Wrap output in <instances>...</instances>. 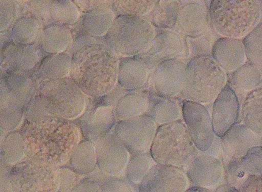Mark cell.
<instances>
[{"label": "cell", "instance_id": "6da1fadb", "mask_svg": "<svg viewBox=\"0 0 262 192\" xmlns=\"http://www.w3.org/2000/svg\"><path fill=\"white\" fill-rule=\"evenodd\" d=\"M73 39L69 77L89 97L97 98L110 92L117 84L119 59L104 36L77 34Z\"/></svg>", "mask_w": 262, "mask_h": 192}, {"label": "cell", "instance_id": "7a4b0ae2", "mask_svg": "<svg viewBox=\"0 0 262 192\" xmlns=\"http://www.w3.org/2000/svg\"><path fill=\"white\" fill-rule=\"evenodd\" d=\"M261 2L258 0H212L210 24L223 37L241 38L261 21Z\"/></svg>", "mask_w": 262, "mask_h": 192}, {"label": "cell", "instance_id": "3957f363", "mask_svg": "<svg viewBox=\"0 0 262 192\" xmlns=\"http://www.w3.org/2000/svg\"><path fill=\"white\" fill-rule=\"evenodd\" d=\"M156 35V29L147 20L132 15L116 17L104 36L110 49L118 57H129L147 52Z\"/></svg>", "mask_w": 262, "mask_h": 192}, {"label": "cell", "instance_id": "277c9868", "mask_svg": "<svg viewBox=\"0 0 262 192\" xmlns=\"http://www.w3.org/2000/svg\"><path fill=\"white\" fill-rule=\"evenodd\" d=\"M150 153L157 163L176 166L185 171L198 155L182 120L158 127Z\"/></svg>", "mask_w": 262, "mask_h": 192}, {"label": "cell", "instance_id": "5b68a950", "mask_svg": "<svg viewBox=\"0 0 262 192\" xmlns=\"http://www.w3.org/2000/svg\"><path fill=\"white\" fill-rule=\"evenodd\" d=\"M226 75L208 55L192 57L185 67L181 98L209 103L216 98L226 84Z\"/></svg>", "mask_w": 262, "mask_h": 192}, {"label": "cell", "instance_id": "8992f818", "mask_svg": "<svg viewBox=\"0 0 262 192\" xmlns=\"http://www.w3.org/2000/svg\"><path fill=\"white\" fill-rule=\"evenodd\" d=\"M38 98L48 114L69 120L77 118L86 103L84 94L70 77L42 82Z\"/></svg>", "mask_w": 262, "mask_h": 192}, {"label": "cell", "instance_id": "52a82bcc", "mask_svg": "<svg viewBox=\"0 0 262 192\" xmlns=\"http://www.w3.org/2000/svg\"><path fill=\"white\" fill-rule=\"evenodd\" d=\"M226 183L238 191L262 192L261 146L250 148L246 155L224 166Z\"/></svg>", "mask_w": 262, "mask_h": 192}, {"label": "cell", "instance_id": "ba28073f", "mask_svg": "<svg viewBox=\"0 0 262 192\" xmlns=\"http://www.w3.org/2000/svg\"><path fill=\"white\" fill-rule=\"evenodd\" d=\"M158 127L150 117L142 115L118 121L113 132L132 155L150 152Z\"/></svg>", "mask_w": 262, "mask_h": 192}, {"label": "cell", "instance_id": "9c48e42d", "mask_svg": "<svg viewBox=\"0 0 262 192\" xmlns=\"http://www.w3.org/2000/svg\"><path fill=\"white\" fill-rule=\"evenodd\" d=\"M93 143L98 169L106 176L122 177L125 176L130 154L119 138L110 131L93 141Z\"/></svg>", "mask_w": 262, "mask_h": 192}, {"label": "cell", "instance_id": "30bf717a", "mask_svg": "<svg viewBox=\"0 0 262 192\" xmlns=\"http://www.w3.org/2000/svg\"><path fill=\"white\" fill-rule=\"evenodd\" d=\"M188 46L185 36L173 29H156V35L148 50L137 55L153 70L162 61L180 60L187 55Z\"/></svg>", "mask_w": 262, "mask_h": 192}, {"label": "cell", "instance_id": "8fae6325", "mask_svg": "<svg viewBox=\"0 0 262 192\" xmlns=\"http://www.w3.org/2000/svg\"><path fill=\"white\" fill-rule=\"evenodd\" d=\"M185 67L177 59L161 61L154 68L144 90L164 97L179 96L184 82Z\"/></svg>", "mask_w": 262, "mask_h": 192}, {"label": "cell", "instance_id": "7c38bea8", "mask_svg": "<svg viewBox=\"0 0 262 192\" xmlns=\"http://www.w3.org/2000/svg\"><path fill=\"white\" fill-rule=\"evenodd\" d=\"M182 117L194 145L204 152L211 146L214 133L211 118L201 103L184 100L182 104Z\"/></svg>", "mask_w": 262, "mask_h": 192}, {"label": "cell", "instance_id": "4fadbf2b", "mask_svg": "<svg viewBox=\"0 0 262 192\" xmlns=\"http://www.w3.org/2000/svg\"><path fill=\"white\" fill-rule=\"evenodd\" d=\"M113 108V106L86 103L83 112L73 119L79 127L82 137L93 142L109 133L118 121Z\"/></svg>", "mask_w": 262, "mask_h": 192}, {"label": "cell", "instance_id": "5bb4252c", "mask_svg": "<svg viewBox=\"0 0 262 192\" xmlns=\"http://www.w3.org/2000/svg\"><path fill=\"white\" fill-rule=\"evenodd\" d=\"M190 186L184 170L174 166L156 163L139 184L141 191H184Z\"/></svg>", "mask_w": 262, "mask_h": 192}, {"label": "cell", "instance_id": "9a60e30c", "mask_svg": "<svg viewBox=\"0 0 262 192\" xmlns=\"http://www.w3.org/2000/svg\"><path fill=\"white\" fill-rule=\"evenodd\" d=\"M44 53L38 44L9 41L4 49L2 67L6 73L32 74L44 58Z\"/></svg>", "mask_w": 262, "mask_h": 192}, {"label": "cell", "instance_id": "2e32d148", "mask_svg": "<svg viewBox=\"0 0 262 192\" xmlns=\"http://www.w3.org/2000/svg\"><path fill=\"white\" fill-rule=\"evenodd\" d=\"M185 172L190 184L209 190L225 182L222 161L208 155H198L188 164Z\"/></svg>", "mask_w": 262, "mask_h": 192}, {"label": "cell", "instance_id": "e0dca14e", "mask_svg": "<svg viewBox=\"0 0 262 192\" xmlns=\"http://www.w3.org/2000/svg\"><path fill=\"white\" fill-rule=\"evenodd\" d=\"M240 104L237 94L225 84L214 100L211 121L214 133L221 137L237 122Z\"/></svg>", "mask_w": 262, "mask_h": 192}, {"label": "cell", "instance_id": "ac0fdd59", "mask_svg": "<svg viewBox=\"0 0 262 192\" xmlns=\"http://www.w3.org/2000/svg\"><path fill=\"white\" fill-rule=\"evenodd\" d=\"M223 165L246 154L253 147L261 146V136L244 124L236 123L221 137Z\"/></svg>", "mask_w": 262, "mask_h": 192}, {"label": "cell", "instance_id": "d6986e66", "mask_svg": "<svg viewBox=\"0 0 262 192\" xmlns=\"http://www.w3.org/2000/svg\"><path fill=\"white\" fill-rule=\"evenodd\" d=\"M152 69L138 56L119 59L117 83L127 90H145Z\"/></svg>", "mask_w": 262, "mask_h": 192}, {"label": "cell", "instance_id": "ffe728a7", "mask_svg": "<svg viewBox=\"0 0 262 192\" xmlns=\"http://www.w3.org/2000/svg\"><path fill=\"white\" fill-rule=\"evenodd\" d=\"M211 57L225 72L231 73L246 61L243 42L238 38L222 37L212 45Z\"/></svg>", "mask_w": 262, "mask_h": 192}, {"label": "cell", "instance_id": "44dd1931", "mask_svg": "<svg viewBox=\"0 0 262 192\" xmlns=\"http://www.w3.org/2000/svg\"><path fill=\"white\" fill-rule=\"evenodd\" d=\"M208 27L205 5L200 2H192L180 7L172 29L184 36L193 38L202 34Z\"/></svg>", "mask_w": 262, "mask_h": 192}, {"label": "cell", "instance_id": "7402d4cb", "mask_svg": "<svg viewBox=\"0 0 262 192\" xmlns=\"http://www.w3.org/2000/svg\"><path fill=\"white\" fill-rule=\"evenodd\" d=\"M148 92V107L143 115L150 117L158 126L182 120V104L176 97H164Z\"/></svg>", "mask_w": 262, "mask_h": 192}, {"label": "cell", "instance_id": "603a6c76", "mask_svg": "<svg viewBox=\"0 0 262 192\" xmlns=\"http://www.w3.org/2000/svg\"><path fill=\"white\" fill-rule=\"evenodd\" d=\"M116 17L112 7L95 9L82 13L77 22L78 34L104 36Z\"/></svg>", "mask_w": 262, "mask_h": 192}, {"label": "cell", "instance_id": "cb8c5ba5", "mask_svg": "<svg viewBox=\"0 0 262 192\" xmlns=\"http://www.w3.org/2000/svg\"><path fill=\"white\" fill-rule=\"evenodd\" d=\"M72 56L65 52L50 54L42 59L32 73L36 80L44 82L69 77Z\"/></svg>", "mask_w": 262, "mask_h": 192}, {"label": "cell", "instance_id": "d4e9b609", "mask_svg": "<svg viewBox=\"0 0 262 192\" xmlns=\"http://www.w3.org/2000/svg\"><path fill=\"white\" fill-rule=\"evenodd\" d=\"M44 27L38 18L23 14L10 27L8 32L10 41L20 44H38Z\"/></svg>", "mask_w": 262, "mask_h": 192}, {"label": "cell", "instance_id": "484cf974", "mask_svg": "<svg viewBox=\"0 0 262 192\" xmlns=\"http://www.w3.org/2000/svg\"><path fill=\"white\" fill-rule=\"evenodd\" d=\"M73 40L71 31L65 25L50 23L44 27L38 44L45 53H59L70 47Z\"/></svg>", "mask_w": 262, "mask_h": 192}, {"label": "cell", "instance_id": "4316f807", "mask_svg": "<svg viewBox=\"0 0 262 192\" xmlns=\"http://www.w3.org/2000/svg\"><path fill=\"white\" fill-rule=\"evenodd\" d=\"M148 104V92L144 90H128L114 106L117 121L132 118L143 115Z\"/></svg>", "mask_w": 262, "mask_h": 192}, {"label": "cell", "instance_id": "83f0119b", "mask_svg": "<svg viewBox=\"0 0 262 192\" xmlns=\"http://www.w3.org/2000/svg\"><path fill=\"white\" fill-rule=\"evenodd\" d=\"M228 84L237 94L246 96L261 85V70L248 61L231 72Z\"/></svg>", "mask_w": 262, "mask_h": 192}, {"label": "cell", "instance_id": "f1b7e54d", "mask_svg": "<svg viewBox=\"0 0 262 192\" xmlns=\"http://www.w3.org/2000/svg\"><path fill=\"white\" fill-rule=\"evenodd\" d=\"M241 113L244 125L261 136V87L252 90L246 95L242 104Z\"/></svg>", "mask_w": 262, "mask_h": 192}, {"label": "cell", "instance_id": "f546056e", "mask_svg": "<svg viewBox=\"0 0 262 192\" xmlns=\"http://www.w3.org/2000/svg\"><path fill=\"white\" fill-rule=\"evenodd\" d=\"M68 162L69 167L78 174L84 175L93 172L97 165L96 152L93 142L85 139L81 140L74 150Z\"/></svg>", "mask_w": 262, "mask_h": 192}, {"label": "cell", "instance_id": "4dcf8cb0", "mask_svg": "<svg viewBox=\"0 0 262 192\" xmlns=\"http://www.w3.org/2000/svg\"><path fill=\"white\" fill-rule=\"evenodd\" d=\"M178 0H158L151 12V23L162 29H172L180 9Z\"/></svg>", "mask_w": 262, "mask_h": 192}, {"label": "cell", "instance_id": "1f68e13d", "mask_svg": "<svg viewBox=\"0 0 262 192\" xmlns=\"http://www.w3.org/2000/svg\"><path fill=\"white\" fill-rule=\"evenodd\" d=\"M82 13L72 0H53L50 9V23L74 25Z\"/></svg>", "mask_w": 262, "mask_h": 192}, {"label": "cell", "instance_id": "d6a6232c", "mask_svg": "<svg viewBox=\"0 0 262 192\" xmlns=\"http://www.w3.org/2000/svg\"><path fill=\"white\" fill-rule=\"evenodd\" d=\"M157 163L150 152L132 155L125 171V177L139 185L148 171Z\"/></svg>", "mask_w": 262, "mask_h": 192}, {"label": "cell", "instance_id": "836d02e7", "mask_svg": "<svg viewBox=\"0 0 262 192\" xmlns=\"http://www.w3.org/2000/svg\"><path fill=\"white\" fill-rule=\"evenodd\" d=\"M246 58L261 70L262 29L261 21L242 41Z\"/></svg>", "mask_w": 262, "mask_h": 192}, {"label": "cell", "instance_id": "e575fe53", "mask_svg": "<svg viewBox=\"0 0 262 192\" xmlns=\"http://www.w3.org/2000/svg\"><path fill=\"white\" fill-rule=\"evenodd\" d=\"M158 0H113L112 8L118 15H145L151 11Z\"/></svg>", "mask_w": 262, "mask_h": 192}, {"label": "cell", "instance_id": "d590c367", "mask_svg": "<svg viewBox=\"0 0 262 192\" xmlns=\"http://www.w3.org/2000/svg\"><path fill=\"white\" fill-rule=\"evenodd\" d=\"M21 107L15 99L8 83L5 72H0V114L7 116L16 114Z\"/></svg>", "mask_w": 262, "mask_h": 192}, {"label": "cell", "instance_id": "8d00e7d4", "mask_svg": "<svg viewBox=\"0 0 262 192\" xmlns=\"http://www.w3.org/2000/svg\"><path fill=\"white\" fill-rule=\"evenodd\" d=\"M211 28L208 26L207 29L199 36L189 38V49L194 56L211 55L212 45L217 39Z\"/></svg>", "mask_w": 262, "mask_h": 192}, {"label": "cell", "instance_id": "74e56055", "mask_svg": "<svg viewBox=\"0 0 262 192\" xmlns=\"http://www.w3.org/2000/svg\"><path fill=\"white\" fill-rule=\"evenodd\" d=\"M53 0H28L24 2L23 14L34 16L43 23H50V9Z\"/></svg>", "mask_w": 262, "mask_h": 192}, {"label": "cell", "instance_id": "f35d334b", "mask_svg": "<svg viewBox=\"0 0 262 192\" xmlns=\"http://www.w3.org/2000/svg\"><path fill=\"white\" fill-rule=\"evenodd\" d=\"M101 191H139V185L134 184L126 178L105 176L97 181Z\"/></svg>", "mask_w": 262, "mask_h": 192}, {"label": "cell", "instance_id": "ab89813d", "mask_svg": "<svg viewBox=\"0 0 262 192\" xmlns=\"http://www.w3.org/2000/svg\"><path fill=\"white\" fill-rule=\"evenodd\" d=\"M16 9L12 0H0V32L8 30L15 20Z\"/></svg>", "mask_w": 262, "mask_h": 192}, {"label": "cell", "instance_id": "60d3db41", "mask_svg": "<svg viewBox=\"0 0 262 192\" xmlns=\"http://www.w3.org/2000/svg\"><path fill=\"white\" fill-rule=\"evenodd\" d=\"M59 187L58 191H72L76 184L80 180L79 175L69 167L58 169Z\"/></svg>", "mask_w": 262, "mask_h": 192}, {"label": "cell", "instance_id": "b9f144b4", "mask_svg": "<svg viewBox=\"0 0 262 192\" xmlns=\"http://www.w3.org/2000/svg\"><path fill=\"white\" fill-rule=\"evenodd\" d=\"M82 13L99 8L112 7L113 0H72Z\"/></svg>", "mask_w": 262, "mask_h": 192}, {"label": "cell", "instance_id": "7bdbcfd3", "mask_svg": "<svg viewBox=\"0 0 262 192\" xmlns=\"http://www.w3.org/2000/svg\"><path fill=\"white\" fill-rule=\"evenodd\" d=\"M72 191H101L98 182L94 180L83 179L78 182Z\"/></svg>", "mask_w": 262, "mask_h": 192}, {"label": "cell", "instance_id": "ee69618b", "mask_svg": "<svg viewBox=\"0 0 262 192\" xmlns=\"http://www.w3.org/2000/svg\"><path fill=\"white\" fill-rule=\"evenodd\" d=\"M202 152L203 154L211 156L217 158L218 157L222 156V147L221 137L214 134L211 146L207 150Z\"/></svg>", "mask_w": 262, "mask_h": 192}, {"label": "cell", "instance_id": "f6af8a7d", "mask_svg": "<svg viewBox=\"0 0 262 192\" xmlns=\"http://www.w3.org/2000/svg\"><path fill=\"white\" fill-rule=\"evenodd\" d=\"M9 41L8 32L7 31L0 32V66L2 65L3 61L4 49Z\"/></svg>", "mask_w": 262, "mask_h": 192}, {"label": "cell", "instance_id": "bcb514c9", "mask_svg": "<svg viewBox=\"0 0 262 192\" xmlns=\"http://www.w3.org/2000/svg\"><path fill=\"white\" fill-rule=\"evenodd\" d=\"M8 122L7 119L0 114V145L2 142L8 128Z\"/></svg>", "mask_w": 262, "mask_h": 192}, {"label": "cell", "instance_id": "7dc6e473", "mask_svg": "<svg viewBox=\"0 0 262 192\" xmlns=\"http://www.w3.org/2000/svg\"><path fill=\"white\" fill-rule=\"evenodd\" d=\"M215 191H236L235 189L230 186L226 182L217 186L214 190Z\"/></svg>", "mask_w": 262, "mask_h": 192}, {"label": "cell", "instance_id": "c3c4849f", "mask_svg": "<svg viewBox=\"0 0 262 192\" xmlns=\"http://www.w3.org/2000/svg\"><path fill=\"white\" fill-rule=\"evenodd\" d=\"M187 191H209V189L198 186L192 185L189 186L188 189H186Z\"/></svg>", "mask_w": 262, "mask_h": 192}, {"label": "cell", "instance_id": "681fc988", "mask_svg": "<svg viewBox=\"0 0 262 192\" xmlns=\"http://www.w3.org/2000/svg\"><path fill=\"white\" fill-rule=\"evenodd\" d=\"M13 1H17V2H26L28 0H12Z\"/></svg>", "mask_w": 262, "mask_h": 192}]
</instances>
